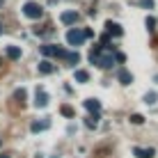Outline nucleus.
<instances>
[{
  "label": "nucleus",
  "instance_id": "obj_1",
  "mask_svg": "<svg viewBox=\"0 0 158 158\" xmlns=\"http://www.w3.org/2000/svg\"><path fill=\"white\" fill-rule=\"evenodd\" d=\"M23 14L28 16V19H41L44 9H41V5H37V2H32V0H28V2L23 5Z\"/></svg>",
  "mask_w": 158,
  "mask_h": 158
},
{
  "label": "nucleus",
  "instance_id": "obj_2",
  "mask_svg": "<svg viewBox=\"0 0 158 158\" xmlns=\"http://www.w3.org/2000/svg\"><path fill=\"white\" fill-rule=\"evenodd\" d=\"M83 41H85L83 30H69L67 32V44H69V46H80Z\"/></svg>",
  "mask_w": 158,
  "mask_h": 158
},
{
  "label": "nucleus",
  "instance_id": "obj_3",
  "mask_svg": "<svg viewBox=\"0 0 158 158\" xmlns=\"http://www.w3.org/2000/svg\"><path fill=\"white\" fill-rule=\"evenodd\" d=\"M94 64H99L101 69H112V64H115V55H110V53H106V55H103V53H101V55L96 57Z\"/></svg>",
  "mask_w": 158,
  "mask_h": 158
},
{
  "label": "nucleus",
  "instance_id": "obj_4",
  "mask_svg": "<svg viewBox=\"0 0 158 158\" xmlns=\"http://www.w3.org/2000/svg\"><path fill=\"white\" fill-rule=\"evenodd\" d=\"M48 101H51V99H48V94H46V92H44V89H41V87H37V96H35V106H37V108H46V106H48Z\"/></svg>",
  "mask_w": 158,
  "mask_h": 158
},
{
  "label": "nucleus",
  "instance_id": "obj_5",
  "mask_svg": "<svg viewBox=\"0 0 158 158\" xmlns=\"http://www.w3.org/2000/svg\"><path fill=\"white\" fill-rule=\"evenodd\" d=\"M85 108L92 112V115H99V112H101V101L99 99H87L85 101Z\"/></svg>",
  "mask_w": 158,
  "mask_h": 158
},
{
  "label": "nucleus",
  "instance_id": "obj_6",
  "mask_svg": "<svg viewBox=\"0 0 158 158\" xmlns=\"http://www.w3.org/2000/svg\"><path fill=\"white\" fill-rule=\"evenodd\" d=\"M117 78H119V83H122V85H131V83H133V76H131V71H128V69H119V71H117Z\"/></svg>",
  "mask_w": 158,
  "mask_h": 158
},
{
  "label": "nucleus",
  "instance_id": "obj_7",
  "mask_svg": "<svg viewBox=\"0 0 158 158\" xmlns=\"http://www.w3.org/2000/svg\"><path fill=\"white\" fill-rule=\"evenodd\" d=\"M106 30L110 32V35H115V37H122V35H124L122 25H119V23H115V21H106Z\"/></svg>",
  "mask_w": 158,
  "mask_h": 158
},
{
  "label": "nucleus",
  "instance_id": "obj_8",
  "mask_svg": "<svg viewBox=\"0 0 158 158\" xmlns=\"http://www.w3.org/2000/svg\"><path fill=\"white\" fill-rule=\"evenodd\" d=\"M133 154L138 156V158H154V156H156V149H151V147H149V149H142V147H135V149H133Z\"/></svg>",
  "mask_w": 158,
  "mask_h": 158
},
{
  "label": "nucleus",
  "instance_id": "obj_9",
  "mask_svg": "<svg viewBox=\"0 0 158 158\" xmlns=\"http://www.w3.org/2000/svg\"><path fill=\"white\" fill-rule=\"evenodd\" d=\"M60 21H62L64 25H73L76 21H78V14L76 12H64L62 16H60Z\"/></svg>",
  "mask_w": 158,
  "mask_h": 158
},
{
  "label": "nucleus",
  "instance_id": "obj_10",
  "mask_svg": "<svg viewBox=\"0 0 158 158\" xmlns=\"http://www.w3.org/2000/svg\"><path fill=\"white\" fill-rule=\"evenodd\" d=\"M73 80L76 83H87V80H89V73H87L85 69H76L73 71Z\"/></svg>",
  "mask_w": 158,
  "mask_h": 158
},
{
  "label": "nucleus",
  "instance_id": "obj_11",
  "mask_svg": "<svg viewBox=\"0 0 158 158\" xmlns=\"http://www.w3.org/2000/svg\"><path fill=\"white\" fill-rule=\"evenodd\" d=\"M5 53H7L9 60H21V48L19 46H7V48H5Z\"/></svg>",
  "mask_w": 158,
  "mask_h": 158
},
{
  "label": "nucleus",
  "instance_id": "obj_12",
  "mask_svg": "<svg viewBox=\"0 0 158 158\" xmlns=\"http://www.w3.org/2000/svg\"><path fill=\"white\" fill-rule=\"evenodd\" d=\"M48 126H51V122H48V119H44V122H32V133H39V131H46Z\"/></svg>",
  "mask_w": 158,
  "mask_h": 158
},
{
  "label": "nucleus",
  "instance_id": "obj_13",
  "mask_svg": "<svg viewBox=\"0 0 158 158\" xmlns=\"http://www.w3.org/2000/svg\"><path fill=\"white\" fill-rule=\"evenodd\" d=\"M53 71H55V67H53V64L51 62H48V60H41V62H39V73H53Z\"/></svg>",
  "mask_w": 158,
  "mask_h": 158
},
{
  "label": "nucleus",
  "instance_id": "obj_14",
  "mask_svg": "<svg viewBox=\"0 0 158 158\" xmlns=\"http://www.w3.org/2000/svg\"><path fill=\"white\" fill-rule=\"evenodd\" d=\"M85 126H87V128H96V126H99V115L87 117V119H85Z\"/></svg>",
  "mask_w": 158,
  "mask_h": 158
},
{
  "label": "nucleus",
  "instance_id": "obj_15",
  "mask_svg": "<svg viewBox=\"0 0 158 158\" xmlns=\"http://www.w3.org/2000/svg\"><path fill=\"white\" fill-rule=\"evenodd\" d=\"M60 112H62L64 117H69V119H71V117H76V110H73L71 106H62V108H60Z\"/></svg>",
  "mask_w": 158,
  "mask_h": 158
},
{
  "label": "nucleus",
  "instance_id": "obj_16",
  "mask_svg": "<svg viewBox=\"0 0 158 158\" xmlns=\"http://www.w3.org/2000/svg\"><path fill=\"white\" fill-rule=\"evenodd\" d=\"M64 60H67L69 64H78V62H80V55H78V53H67Z\"/></svg>",
  "mask_w": 158,
  "mask_h": 158
},
{
  "label": "nucleus",
  "instance_id": "obj_17",
  "mask_svg": "<svg viewBox=\"0 0 158 158\" xmlns=\"http://www.w3.org/2000/svg\"><path fill=\"white\" fill-rule=\"evenodd\" d=\"M156 99H158V96H156V92H147V94H144V103H147V106H154Z\"/></svg>",
  "mask_w": 158,
  "mask_h": 158
},
{
  "label": "nucleus",
  "instance_id": "obj_18",
  "mask_svg": "<svg viewBox=\"0 0 158 158\" xmlns=\"http://www.w3.org/2000/svg\"><path fill=\"white\" fill-rule=\"evenodd\" d=\"M128 119H131V124H135V126H140V124H144V117H142V115H138V112H135V115H131Z\"/></svg>",
  "mask_w": 158,
  "mask_h": 158
},
{
  "label": "nucleus",
  "instance_id": "obj_19",
  "mask_svg": "<svg viewBox=\"0 0 158 158\" xmlns=\"http://www.w3.org/2000/svg\"><path fill=\"white\" fill-rule=\"evenodd\" d=\"M41 53L44 55H55V46H53V44H46V46H41Z\"/></svg>",
  "mask_w": 158,
  "mask_h": 158
},
{
  "label": "nucleus",
  "instance_id": "obj_20",
  "mask_svg": "<svg viewBox=\"0 0 158 158\" xmlns=\"http://www.w3.org/2000/svg\"><path fill=\"white\" fill-rule=\"evenodd\" d=\"M14 96H16V99H19L21 103H23V101H25V96H28V92H25L23 87H21V89H16V92H14Z\"/></svg>",
  "mask_w": 158,
  "mask_h": 158
},
{
  "label": "nucleus",
  "instance_id": "obj_21",
  "mask_svg": "<svg viewBox=\"0 0 158 158\" xmlns=\"http://www.w3.org/2000/svg\"><path fill=\"white\" fill-rule=\"evenodd\" d=\"M154 25H156L154 19H147V30H154Z\"/></svg>",
  "mask_w": 158,
  "mask_h": 158
},
{
  "label": "nucleus",
  "instance_id": "obj_22",
  "mask_svg": "<svg viewBox=\"0 0 158 158\" xmlns=\"http://www.w3.org/2000/svg\"><path fill=\"white\" fill-rule=\"evenodd\" d=\"M115 60H117V62H124V60H126V55H124V53H117Z\"/></svg>",
  "mask_w": 158,
  "mask_h": 158
},
{
  "label": "nucleus",
  "instance_id": "obj_23",
  "mask_svg": "<svg viewBox=\"0 0 158 158\" xmlns=\"http://www.w3.org/2000/svg\"><path fill=\"white\" fill-rule=\"evenodd\" d=\"M142 5H144V7H149V9H151V7H154V0H142Z\"/></svg>",
  "mask_w": 158,
  "mask_h": 158
},
{
  "label": "nucleus",
  "instance_id": "obj_24",
  "mask_svg": "<svg viewBox=\"0 0 158 158\" xmlns=\"http://www.w3.org/2000/svg\"><path fill=\"white\" fill-rule=\"evenodd\" d=\"M0 35H2V25H0Z\"/></svg>",
  "mask_w": 158,
  "mask_h": 158
},
{
  "label": "nucleus",
  "instance_id": "obj_25",
  "mask_svg": "<svg viewBox=\"0 0 158 158\" xmlns=\"http://www.w3.org/2000/svg\"><path fill=\"white\" fill-rule=\"evenodd\" d=\"M154 80H156V83H158V76H156V78H154Z\"/></svg>",
  "mask_w": 158,
  "mask_h": 158
},
{
  "label": "nucleus",
  "instance_id": "obj_26",
  "mask_svg": "<svg viewBox=\"0 0 158 158\" xmlns=\"http://www.w3.org/2000/svg\"><path fill=\"white\" fill-rule=\"evenodd\" d=\"M0 5H2V0H0Z\"/></svg>",
  "mask_w": 158,
  "mask_h": 158
}]
</instances>
